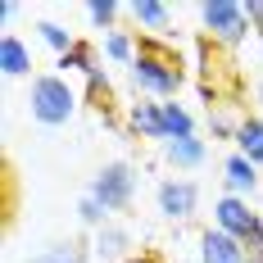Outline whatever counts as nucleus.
<instances>
[{
  "label": "nucleus",
  "mask_w": 263,
  "mask_h": 263,
  "mask_svg": "<svg viewBox=\"0 0 263 263\" xmlns=\"http://www.w3.org/2000/svg\"><path fill=\"white\" fill-rule=\"evenodd\" d=\"M86 96H91V105L100 109V118L114 123V82H109V68H96V73H86Z\"/></svg>",
  "instance_id": "17"
},
{
  "label": "nucleus",
  "mask_w": 263,
  "mask_h": 263,
  "mask_svg": "<svg viewBox=\"0 0 263 263\" xmlns=\"http://www.w3.org/2000/svg\"><path fill=\"white\" fill-rule=\"evenodd\" d=\"M213 227L236 236L245 250H250V263H263V218L254 213L250 200H236V195H222L213 204Z\"/></svg>",
  "instance_id": "3"
},
{
  "label": "nucleus",
  "mask_w": 263,
  "mask_h": 263,
  "mask_svg": "<svg viewBox=\"0 0 263 263\" xmlns=\"http://www.w3.org/2000/svg\"><path fill=\"white\" fill-rule=\"evenodd\" d=\"M91 250H96L105 263H123V259H132V254H127V250H132V232L123 227V222H109L105 232L91 236Z\"/></svg>",
  "instance_id": "13"
},
{
  "label": "nucleus",
  "mask_w": 263,
  "mask_h": 263,
  "mask_svg": "<svg viewBox=\"0 0 263 263\" xmlns=\"http://www.w3.org/2000/svg\"><path fill=\"white\" fill-rule=\"evenodd\" d=\"M86 195H96L109 213L132 209V200H136V163H127V159H109V163H100L96 177L86 182Z\"/></svg>",
  "instance_id": "4"
},
{
  "label": "nucleus",
  "mask_w": 263,
  "mask_h": 263,
  "mask_svg": "<svg viewBox=\"0 0 263 263\" xmlns=\"http://www.w3.org/2000/svg\"><path fill=\"white\" fill-rule=\"evenodd\" d=\"M136 50H141V36H132V32H109L105 36V54L114 64H136Z\"/></svg>",
  "instance_id": "21"
},
{
  "label": "nucleus",
  "mask_w": 263,
  "mask_h": 263,
  "mask_svg": "<svg viewBox=\"0 0 263 263\" xmlns=\"http://www.w3.org/2000/svg\"><path fill=\"white\" fill-rule=\"evenodd\" d=\"M123 263H163V259H159L155 250H141V254H132V259H123Z\"/></svg>",
  "instance_id": "25"
},
{
  "label": "nucleus",
  "mask_w": 263,
  "mask_h": 263,
  "mask_svg": "<svg viewBox=\"0 0 263 263\" xmlns=\"http://www.w3.org/2000/svg\"><path fill=\"white\" fill-rule=\"evenodd\" d=\"M259 191V168L250 163L245 155H232L222 159V195H236V200H250Z\"/></svg>",
  "instance_id": "7"
},
{
  "label": "nucleus",
  "mask_w": 263,
  "mask_h": 263,
  "mask_svg": "<svg viewBox=\"0 0 263 263\" xmlns=\"http://www.w3.org/2000/svg\"><path fill=\"white\" fill-rule=\"evenodd\" d=\"M127 14L136 18V27H150V36H163L173 27V9L159 0H136V5H127Z\"/></svg>",
  "instance_id": "15"
},
{
  "label": "nucleus",
  "mask_w": 263,
  "mask_h": 263,
  "mask_svg": "<svg viewBox=\"0 0 263 263\" xmlns=\"http://www.w3.org/2000/svg\"><path fill=\"white\" fill-rule=\"evenodd\" d=\"M245 18H250V27L263 36V0H250V5H245Z\"/></svg>",
  "instance_id": "24"
},
{
  "label": "nucleus",
  "mask_w": 263,
  "mask_h": 263,
  "mask_svg": "<svg viewBox=\"0 0 263 263\" xmlns=\"http://www.w3.org/2000/svg\"><path fill=\"white\" fill-rule=\"evenodd\" d=\"M232 145H236V155H245L254 168H263V118H254V114L240 118L236 141H232Z\"/></svg>",
  "instance_id": "14"
},
{
  "label": "nucleus",
  "mask_w": 263,
  "mask_h": 263,
  "mask_svg": "<svg viewBox=\"0 0 263 263\" xmlns=\"http://www.w3.org/2000/svg\"><path fill=\"white\" fill-rule=\"evenodd\" d=\"M155 204L168 222H186L200 209V186L191 182V177H163L159 191H155Z\"/></svg>",
  "instance_id": "6"
},
{
  "label": "nucleus",
  "mask_w": 263,
  "mask_h": 263,
  "mask_svg": "<svg viewBox=\"0 0 263 263\" xmlns=\"http://www.w3.org/2000/svg\"><path fill=\"white\" fill-rule=\"evenodd\" d=\"M59 68H68V73H82V78H86V73H96V68H100V59H96V46H91V41H78L73 50L59 59Z\"/></svg>",
  "instance_id": "22"
},
{
  "label": "nucleus",
  "mask_w": 263,
  "mask_h": 263,
  "mask_svg": "<svg viewBox=\"0 0 263 263\" xmlns=\"http://www.w3.org/2000/svg\"><path fill=\"white\" fill-rule=\"evenodd\" d=\"M27 114H32V123H41V127H64V123H73V114H78V91H73V82L59 78V73H36L32 86H27Z\"/></svg>",
  "instance_id": "2"
},
{
  "label": "nucleus",
  "mask_w": 263,
  "mask_h": 263,
  "mask_svg": "<svg viewBox=\"0 0 263 263\" xmlns=\"http://www.w3.org/2000/svg\"><path fill=\"white\" fill-rule=\"evenodd\" d=\"M163 159H168L177 173H195V168H204V159H209V141H200V136L168 141V145H163Z\"/></svg>",
  "instance_id": "12"
},
{
  "label": "nucleus",
  "mask_w": 263,
  "mask_h": 263,
  "mask_svg": "<svg viewBox=\"0 0 263 263\" xmlns=\"http://www.w3.org/2000/svg\"><path fill=\"white\" fill-rule=\"evenodd\" d=\"M200 263H250V250L236 236H227L218 227H204L200 232Z\"/></svg>",
  "instance_id": "8"
},
{
  "label": "nucleus",
  "mask_w": 263,
  "mask_h": 263,
  "mask_svg": "<svg viewBox=\"0 0 263 263\" xmlns=\"http://www.w3.org/2000/svg\"><path fill=\"white\" fill-rule=\"evenodd\" d=\"M163 136H168V141L200 136V132H195V114H191L182 100H163ZM168 141H163V145H168Z\"/></svg>",
  "instance_id": "16"
},
{
  "label": "nucleus",
  "mask_w": 263,
  "mask_h": 263,
  "mask_svg": "<svg viewBox=\"0 0 263 263\" xmlns=\"http://www.w3.org/2000/svg\"><path fill=\"white\" fill-rule=\"evenodd\" d=\"M36 36H41V41L54 50V59H64V54L78 46V36H73L64 23H54V18H36Z\"/></svg>",
  "instance_id": "18"
},
{
  "label": "nucleus",
  "mask_w": 263,
  "mask_h": 263,
  "mask_svg": "<svg viewBox=\"0 0 263 263\" xmlns=\"http://www.w3.org/2000/svg\"><path fill=\"white\" fill-rule=\"evenodd\" d=\"M91 240H82V236H64V240H50L46 250H36L27 263H91Z\"/></svg>",
  "instance_id": "10"
},
{
  "label": "nucleus",
  "mask_w": 263,
  "mask_h": 263,
  "mask_svg": "<svg viewBox=\"0 0 263 263\" xmlns=\"http://www.w3.org/2000/svg\"><path fill=\"white\" fill-rule=\"evenodd\" d=\"M78 222L91 232V236H96V232H105L109 222H114V213H109L96 195H86V191H82V200H78Z\"/></svg>",
  "instance_id": "20"
},
{
  "label": "nucleus",
  "mask_w": 263,
  "mask_h": 263,
  "mask_svg": "<svg viewBox=\"0 0 263 263\" xmlns=\"http://www.w3.org/2000/svg\"><path fill=\"white\" fill-rule=\"evenodd\" d=\"M236 127H240V123H232L218 105H209V132L218 136V141H236Z\"/></svg>",
  "instance_id": "23"
},
{
  "label": "nucleus",
  "mask_w": 263,
  "mask_h": 263,
  "mask_svg": "<svg viewBox=\"0 0 263 263\" xmlns=\"http://www.w3.org/2000/svg\"><path fill=\"white\" fill-rule=\"evenodd\" d=\"M200 23H204V36L213 46H240L245 32H250L245 5H236V0H204L200 5Z\"/></svg>",
  "instance_id": "5"
},
{
  "label": "nucleus",
  "mask_w": 263,
  "mask_h": 263,
  "mask_svg": "<svg viewBox=\"0 0 263 263\" xmlns=\"http://www.w3.org/2000/svg\"><path fill=\"white\" fill-rule=\"evenodd\" d=\"M118 14H127V5H118V0H86V18H91V27L96 32H118Z\"/></svg>",
  "instance_id": "19"
},
{
  "label": "nucleus",
  "mask_w": 263,
  "mask_h": 263,
  "mask_svg": "<svg viewBox=\"0 0 263 263\" xmlns=\"http://www.w3.org/2000/svg\"><path fill=\"white\" fill-rule=\"evenodd\" d=\"M254 96H259V100H263V82H259V86H254Z\"/></svg>",
  "instance_id": "26"
},
{
  "label": "nucleus",
  "mask_w": 263,
  "mask_h": 263,
  "mask_svg": "<svg viewBox=\"0 0 263 263\" xmlns=\"http://www.w3.org/2000/svg\"><path fill=\"white\" fill-rule=\"evenodd\" d=\"M132 86L145 100H177V91L186 86V64L163 36H141V50L132 64Z\"/></svg>",
  "instance_id": "1"
},
{
  "label": "nucleus",
  "mask_w": 263,
  "mask_h": 263,
  "mask_svg": "<svg viewBox=\"0 0 263 263\" xmlns=\"http://www.w3.org/2000/svg\"><path fill=\"white\" fill-rule=\"evenodd\" d=\"M127 127L145 141H168L163 136V100H136L127 109Z\"/></svg>",
  "instance_id": "9"
},
{
  "label": "nucleus",
  "mask_w": 263,
  "mask_h": 263,
  "mask_svg": "<svg viewBox=\"0 0 263 263\" xmlns=\"http://www.w3.org/2000/svg\"><path fill=\"white\" fill-rule=\"evenodd\" d=\"M0 73L5 78H32V50L18 32H5L0 36Z\"/></svg>",
  "instance_id": "11"
}]
</instances>
